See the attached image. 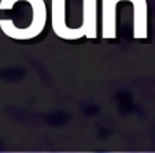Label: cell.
Wrapping results in <instances>:
<instances>
[{
  "label": "cell",
  "mask_w": 155,
  "mask_h": 153,
  "mask_svg": "<svg viewBox=\"0 0 155 153\" xmlns=\"http://www.w3.org/2000/svg\"><path fill=\"white\" fill-rule=\"evenodd\" d=\"M19 2H26L32 7V22L26 27H18L11 19H0V30L12 40L26 41L41 34L47 23V6L44 0H0V10H11Z\"/></svg>",
  "instance_id": "6da1fadb"
},
{
  "label": "cell",
  "mask_w": 155,
  "mask_h": 153,
  "mask_svg": "<svg viewBox=\"0 0 155 153\" xmlns=\"http://www.w3.org/2000/svg\"><path fill=\"white\" fill-rule=\"evenodd\" d=\"M130 2L133 6V37L144 40L148 37V6L147 0H117Z\"/></svg>",
  "instance_id": "7a4b0ae2"
},
{
  "label": "cell",
  "mask_w": 155,
  "mask_h": 153,
  "mask_svg": "<svg viewBox=\"0 0 155 153\" xmlns=\"http://www.w3.org/2000/svg\"><path fill=\"white\" fill-rule=\"evenodd\" d=\"M51 27L56 37L69 41L71 27L66 25V0H51Z\"/></svg>",
  "instance_id": "3957f363"
},
{
  "label": "cell",
  "mask_w": 155,
  "mask_h": 153,
  "mask_svg": "<svg viewBox=\"0 0 155 153\" xmlns=\"http://www.w3.org/2000/svg\"><path fill=\"white\" fill-rule=\"evenodd\" d=\"M117 0H102V37L114 40L117 37Z\"/></svg>",
  "instance_id": "277c9868"
},
{
  "label": "cell",
  "mask_w": 155,
  "mask_h": 153,
  "mask_svg": "<svg viewBox=\"0 0 155 153\" xmlns=\"http://www.w3.org/2000/svg\"><path fill=\"white\" fill-rule=\"evenodd\" d=\"M97 0H82V25L80 26L84 37H97Z\"/></svg>",
  "instance_id": "5b68a950"
}]
</instances>
